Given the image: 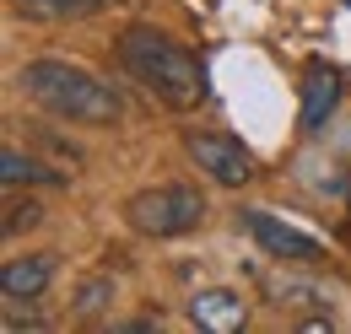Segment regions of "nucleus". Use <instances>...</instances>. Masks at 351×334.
<instances>
[{
	"instance_id": "4",
	"label": "nucleus",
	"mask_w": 351,
	"mask_h": 334,
	"mask_svg": "<svg viewBox=\"0 0 351 334\" xmlns=\"http://www.w3.org/2000/svg\"><path fill=\"white\" fill-rule=\"evenodd\" d=\"M184 157L221 189H243V183L260 178V157L221 129H184Z\"/></svg>"
},
{
	"instance_id": "3",
	"label": "nucleus",
	"mask_w": 351,
	"mask_h": 334,
	"mask_svg": "<svg viewBox=\"0 0 351 334\" xmlns=\"http://www.w3.org/2000/svg\"><path fill=\"white\" fill-rule=\"evenodd\" d=\"M206 216H211V200L200 183H152L125 200V227L135 237H157V243L189 237Z\"/></svg>"
},
{
	"instance_id": "9",
	"label": "nucleus",
	"mask_w": 351,
	"mask_h": 334,
	"mask_svg": "<svg viewBox=\"0 0 351 334\" xmlns=\"http://www.w3.org/2000/svg\"><path fill=\"white\" fill-rule=\"evenodd\" d=\"M0 183H5V189H22V183H60V172L44 167L38 157H27L22 146H5V151H0Z\"/></svg>"
},
{
	"instance_id": "2",
	"label": "nucleus",
	"mask_w": 351,
	"mask_h": 334,
	"mask_svg": "<svg viewBox=\"0 0 351 334\" xmlns=\"http://www.w3.org/2000/svg\"><path fill=\"white\" fill-rule=\"evenodd\" d=\"M114 49H119L125 70H130L157 103H168V108L184 114V108H195V103L206 97L200 60H195L184 43H173L168 33H157V27H125Z\"/></svg>"
},
{
	"instance_id": "13",
	"label": "nucleus",
	"mask_w": 351,
	"mask_h": 334,
	"mask_svg": "<svg viewBox=\"0 0 351 334\" xmlns=\"http://www.w3.org/2000/svg\"><path fill=\"white\" fill-rule=\"evenodd\" d=\"M38 221H44V210L33 205V200H27V205H11L5 210V237H16L22 227H38Z\"/></svg>"
},
{
	"instance_id": "11",
	"label": "nucleus",
	"mask_w": 351,
	"mask_h": 334,
	"mask_svg": "<svg viewBox=\"0 0 351 334\" xmlns=\"http://www.w3.org/2000/svg\"><path fill=\"white\" fill-rule=\"evenodd\" d=\"M114 296H119L114 275H87V281L76 286V296H71V313H76L82 324H92V318H103V313L114 307Z\"/></svg>"
},
{
	"instance_id": "14",
	"label": "nucleus",
	"mask_w": 351,
	"mask_h": 334,
	"mask_svg": "<svg viewBox=\"0 0 351 334\" xmlns=\"http://www.w3.org/2000/svg\"><path fill=\"white\" fill-rule=\"evenodd\" d=\"M103 5H119V0H103Z\"/></svg>"
},
{
	"instance_id": "12",
	"label": "nucleus",
	"mask_w": 351,
	"mask_h": 334,
	"mask_svg": "<svg viewBox=\"0 0 351 334\" xmlns=\"http://www.w3.org/2000/svg\"><path fill=\"white\" fill-rule=\"evenodd\" d=\"M270 292L281 296V307H330L324 292H313V286H298V281H276Z\"/></svg>"
},
{
	"instance_id": "8",
	"label": "nucleus",
	"mask_w": 351,
	"mask_h": 334,
	"mask_svg": "<svg viewBox=\"0 0 351 334\" xmlns=\"http://www.w3.org/2000/svg\"><path fill=\"white\" fill-rule=\"evenodd\" d=\"M335 103H341V70H330V65H308L303 108H298L303 129H319L324 119H330V114H335Z\"/></svg>"
},
{
	"instance_id": "10",
	"label": "nucleus",
	"mask_w": 351,
	"mask_h": 334,
	"mask_svg": "<svg viewBox=\"0 0 351 334\" xmlns=\"http://www.w3.org/2000/svg\"><path fill=\"white\" fill-rule=\"evenodd\" d=\"M97 5L103 0H11V11L27 16V22H82Z\"/></svg>"
},
{
	"instance_id": "6",
	"label": "nucleus",
	"mask_w": 351,
	"mask_h": 334,
	"mask_svg": "<svg viewBox=\"0 0 351 334\" xmlns=\"http://www.w3.org/2000/svg\"><path fill=\"white\" fill-rule=\"evenodd\" d=\"M189 324L206 334H238L249 324V302L232 286H206V292L189 296Z\"/></svg>"
},
{
	"instance_id": "1",
	"label": "nucleus",
	"mask_w": 351,
	"mask_h": 334,
	"mask_svg": "<svg viewBox=\"0 0 351 334\" xmlns=\"http://www.w3.org/2000/svg\"><path fill=\"white\" fill-rule=\"evenodd\" d=\"M16 86L44 108L54 119H65V125H92V129H108L119 125V92L103 81V76H92L87 65H76V60H27L22 70H16Z\"/></svg>"
},
{
	"instance_id": "5",
	"label": "nucleus",
	"mask_w": 351,
	"mask_h": 334,
	"mask_svg": "<svg viewBox=\"0 0 351 334\" xmlns=\"http://www.w3.org/2000/svg\"><path fill=\"white\" fill-rule=\"evenodd\" d=\"M238 227L260 243L270 259H281V264H303V270H313V264H324L330 253H324V243L313 237V232H303V227H292V221H281L276 210H238Z\"/></svg>"
},
{
	"instance_id": "7",
	"label": "nucleus",
	"mask_w": 351,
	"mask_h": 334,
	"mask_svg": "<svg viewBox=\"0 0 351 334\" xmlns=\"http://www.w3.org/2000/svg\"><path fill=\"white\" fill-rule=\"evenodd\" d=\"M54 281V253H22V259H5L0 264V296L16 307V302H38Z\"/></svg>"
}]
</instances>
